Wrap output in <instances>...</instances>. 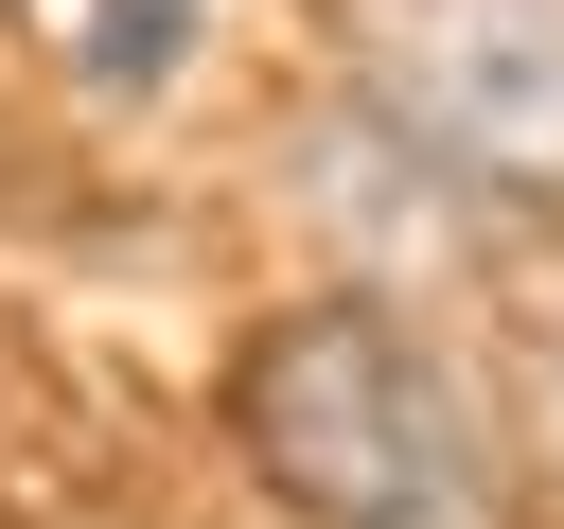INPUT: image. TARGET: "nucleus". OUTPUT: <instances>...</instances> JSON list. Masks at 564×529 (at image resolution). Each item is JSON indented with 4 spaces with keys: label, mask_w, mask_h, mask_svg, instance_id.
<instances>
[{
    "label": "nucleus",
    "mask_w": 564,
    "mask_h": 529,
    "mask_svg": "<svg viewBox=\"0 0 564 529\" xmlns=\"http://www.w3.org/2000/svg\"><path fill=\"white\" fill-rule=\"evenodd\" d=\"M229 423L282 476V511H317V529H529L494 406L388 300H282L229 370Z\"/></svg>",
    "instance_id": "obj_1"
},
{
    "label": "nucleus",
    "mask_w": 564,
    "mask_h": 529,
    "mask_svg": "<svg viewBox=\"0 0 564 529\" xmlns=\"http://www.w3.org/2000/svg\"><path fill=\"white\" fill-rule=\"evenodd\" d=\"M352 88L388 141L494 194H564V0H370Z\"/></svg>",
    "instance_id": "obj_2"
},
{
    "label": "nucleus",
    "mask_w": 564,
    "mask_h": 529,
    "mask_svg": "<svg viewBox=\"0 0 564 529\" xmlns=\"http://www.w3.org/2000/svg\"><path fill=\"white\" fill-rule=\"evenodd\" d=\"M546 423H564V388H546Z\"/></svg>",
    "instance_id": "obj_3"
}]
</instances>
